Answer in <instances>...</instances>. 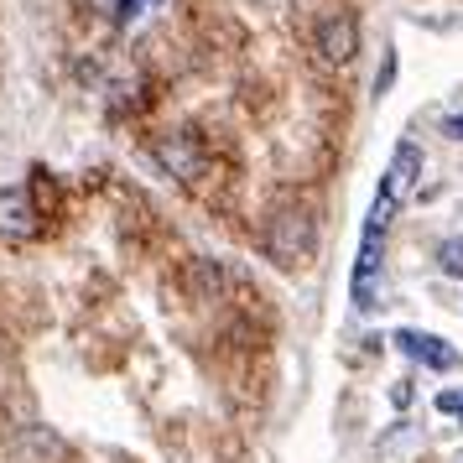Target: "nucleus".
Instances as JSON below:
<instances>
[{
    "label": "nucleus",
    "instance_id": "f257e3e1",
    "mask_svg": "<svg viewBox=\"0 0 463 463\" xmlns=\"http://www.w3.org/2000/svg\"><path fill=\"white\" fill-rule=\"evenodd\" d=\"M317 250V219L307 203H281V209L266 219V255H271L281 271H297L307 266Z\"/></svg>",
    "mask_w": 463,
    "mask_h": 463
},
{
    "label": "nucleus",
    "instance_id": "7ed1b4c3",
    "mask_svg": "<svg viewBox=\"0 0 463 463\" xmlns=\"http://www.w3.org/2000/svg\"><path fill=\"white\" fill-rule=\"evenodd\" d=\"M417 177H421V146H417V141H401V146L391 151V167H385V177H380L375 198H385V203H396V209H401V198L411 193Z\"/></svg>",
    "mask_w": 463,
    "mask_h": 463
},
{
    "label": "nucleus",
    "instance_id": "4468645a",
    "mask_svg": "<svg viewBox=\"0 0 463 463\" xmlns=\"http://www.w3.org/2000/svg\"><path fill=\"white\" fill-rule=\"evenodd\" d=\"M391 401H396V406H406V401H411V385H406V380H401V385H391Z\"/></svg>",
    "mask_w": 463,
    "mask_h": 463
},
{
    "label": "nucleus",
    "instance_id": "20e7f679",
    "mask_svg": "<svg viewBox=\"0 0 463 463\" xmlns=\"http://www.w3.org/2000/svg\"><path fill=\"white\" fill-rule=\"evenodd\" d=\"M317 52H323V63H354L359 52V26L354 16H344V11H334V16H323L317 22Z\"/></svg>",
    "mask_w": 463,
    "mask_h": 463
},
{
    "label": "nucleus",
    "instance_id": "9b49d317",
    "mask_svg": "<svg viewBox=\"0 0 463 463\" xmlns=\"http://www.w3.org/2000/svg\"><path fill=\"white\" fill-rule=\"evenodd\" d=\"M438 411H448V417H463V391H442V396H438Z\"/></svg>",
    "mask_w": 463,
    "mask_h": 463
},
{
    "label": "nucleus",
    "instance_id": "0eeeda50",
    "mask_svg": "<svg viewBox=\"0 0 463 463\" xmlns=\"http://www.w3.org/2000/svg\"><path fill=\"white\" fill-rule=\"evenodd\" d=\"M234 281H240V276H234L224 260H193V266H188V292H193V297H203V302L224 297Z\"/></svg>",
    "mask_w": 463,
    "mask_h": 463
},
{
    "label": "nucleus",
    "instance_id": "9d476101",
    "mask_svg": "<svg viewBox=\"0 0 463 463\" xmlns=\"http://www.w3.org/2000/svg\"><path fill=\"white\" fill-rule=\"evenodd\" d=\"M396 47H391V52H385V63H380V73H375V94H391V84H396Z\"/></svg>",
    "mask_w": 463,
    "mask_h": 463
},
{
    "label": "nucleus",
    "instance_id": "ddd939ff",
    "mask_svg": "<svg viewBox=\"0 0 463 463\" xmlns=\"http://www.w3.org/2000/svg\"><path fill=\"white\" fill-rule=\"evenodd\" d=\"M442 136H453V141H463V115H448V120H442Z\"/></svg>",
    "mask_w": 463,
    "mask_h": 463
},
{
    "label": "nucleus",
    "instance_id": "1a4fd4ad",
    "mask_svg": "<svg viewBox=\"0 0 463 463\" xmlns=\"http://www.w3.org/2000/svg\"><path fill=\"white\" fill-rule=\"evenodd\" d=\"M438 271L453 276V281H463V234H448L438 245Z\"/></svg>",
    "mask_w": 463,
    "mask_h": 463
},
{
    "label": "nucleus",
    "instance_id": "f8f14e48",
    "mask_svg": "<svg viewBox=\"0 0 463 463\" xmlns=\"http://www.w3.org/2000/svg\"><path fill=\"white\" fill-rule=\"evenodd\" d=\"M141 5H156V0H120V11H115V22H136V16H141Z\"/></svg>",
    "mask_w": 463,
    "mask_h": 463
},
{
    "label": "nucleus",
    "instance_id": "423d86ee",
    "mask_svg": "<svg viewBox=\"0 0 463 463\" xmlns=\"http://www.w3.org/2000/svg\"><path fill=\"white\" fill-rule=\"evenodd\" d=\"M0 234L5 240H32L37 234V203L26 188H0Z\"/></svg>",
    "mask_w": 463,
    "mask_h": 463
},
{
    "label": "nucleus",
    "instance_id": "6e6552de",
    "mask_svg": "<svg viewBox=\"0 0 463 463\" xmlns=\"http://www.w3.org/2000/svg\"><path fill=\"white\" fill-rule=\"evenodd\" d=\"M22 458L26 463L63 458V442H58V432H47V427H26V432H22Z\"/></svg>",
    "mask_w": 463,
    "mask_h": 463
},
{
    "label": "nucleus",
    "instance_id": "39448f33",
    "mask_svg": "<svg viewBox=\"0 0 463 463\" xmlns=\"http://www.w3.org/2000/svg\"><path fill=\"white\" fill-rule=\"evenodd\" d=\"M396 344H401V354L421 359L427 370H458V364H463V354L453 349V344H448V338H438V334H417V328H401Z\"/></svg>",
    "mask_w": 463,
    "mask_h": 463
},
{
    "label": "nucleus",
    "instance_id": "f03ea898",
    "mask_svg": "<svg viewBox=\"0 0 463 463\" xmlns=\"http://www.w3.org/2000/svg\"><path fill=\"white\" fill-rule=\"evenodd\" d=\"M151 156H156V167L167 172V177H177V183H193V177L203 172V146H198V136H188V130L162 136V141L151 146Z\"/></svg>",
    "mask_w": 463,
    "mask_h": 463
}]
</instances>
